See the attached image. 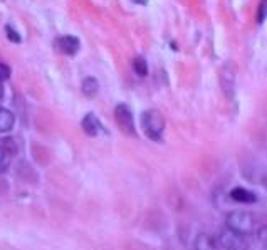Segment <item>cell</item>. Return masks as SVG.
<instances>
[{
  "label": "cell",
  "instance_id": "14",
  "mask_svg": "<svg viewBox=\"0 0 267 250\" xmlns=\"http://www.w3.org/2000/svg\"><path fill=\"white\" fill-rule=\"evenodd\" d=\"M15 141H17V139H14V138H7V139H4V141H2V143H4L2 146L9 151L10 156H14V155L19 151V145L15 143Z\"/></svg>",
  "mask_w": 267,
  "mask_h": 250
},
{
  "label": "cell",
  "instance_id": "1",
  "mask_svg": "<svg viewBox=\"0 0 267 250\" xmlns=\"http://www.w3.org/2000/svg\"><path fill=\"white\" fill-rule=\"evenodd\" d=\"M141 128L150 139L161 141L165 131V118L158 110H148L141 116Z\"/></svg>",
  "mask_w": 267,
  "mask_h": 250
},
{
  "label": "cell",
  "instance_id": "12",
  "mask_svg": "<svg viewBox=\"0 0 267 250\" xmlns=\"http://www.w3.org/2000/svg\"><path fill=\"white\" fill-rule=\"evenodd\" d=\"M133 70L136 73V76H140V78H145V76H148V64L143 57H136L133 61Z\"/></svg>",
  "mask_w": 267,
  "mask_h": 250
},
{
  "label": "cell",
  "instance_id": "13",
  "mask_svg": "<svg viewBox=\"0 0 267 250\" xmlns=\"http://www.w3.org/2000/svg\"><path fill=\"white\" fill-rule=\"evenodd\" d=\"M10 161H12V156H10L9 151L0 145V173H5L9 170Z\"/></svg>",
  "mask_w": 267,
  "mask_h": 250
},
{
  "label": "cell",
  "instance_id": "15",
  "mask_svg": "<svg viewBox=\"0 0 267 250\" xmlns=\"http://www.w3.org/2000/svg\"><path fill=\"white\" fill-rule=\"evenodd\" d=\"M5 34H7V37H9V39L12 41V42H20V41H22V39H20V34H19V32H15L10 25L5 27Z\"/></svg>",
  "mask_w": 267,
  "mask_h": 250
},
{
  "label": "cell",
  "instance_id": "6",
  "mask_svg": "<svg viewBox=\"0 0 267 250\" xmlns=\"http://www.w3.org/2000/svg\"><path fill=\"white\" fill-rule=\"evenodd\" d=\"M193 250H220L219 242L209 233H198L193 242Z\"/></svg>",
  "mask_w": 267,
  "mask_h": 250
},
{
  "label": "cell",
  "instance_id": "10",
  "mask_svg": "<svg viewBox=\"0 0 267 250\" xmlns=\"http://www.w3.org/2000/svg\"><path fill=\"white\" fill-rule=\"evenodd\" d=\"M220 79H222V86H223V91L227 92L228 97H232L230 96V92L233 91V86H236V76H233V70L225 66L222 69V73H220Z\"/></svg>",
  "mask_w": 267,
  "mask_h": 250
},
{
  "label": "cell",
  "instance_id": "16",
  "mask_svg": "<svg viewBox=\"0 0 267 250\" xmlns=\"http://www.w3.org/2000/svg\"><path fill=\"white\" fill-rule=\"evenodd\" d=\"M10 74H12V70H10V67L0 62V83H2V81H7V79L10 78Z\"/></svg>",
  "mask_w": 267,
  "mask_h": 250
},
{
  "label": "cell",
  "instance_id": "8",
  "mask_svg": "<svg viewBox=\"0 0 267 250\" xmlns=\"http://www.w3.org/2000/svg\"><path fill=\"white\" fill-rule=\"evenodd\" d=\"M230 198L233 200V202H239V203H254L257 202V197H255V193L249 192V190L245 188H233L230 192Z\"/></svg>",
  "mask_w": 267,
  "mask_h": 250
},
{
  "label": "cell",
  "instance_id": "7",
  "mask_svg": "<svg viewBox=\"0 0 267 250\" xmlns=\"http://www.w3.org/2000/svg\"><path fill=\"white\" fill-rule=\"evenodd\" d=\"M83 129H84V133L86 134H89V136H97V134H99L103 129V124H101V121L99 119H97L94 114L92 113H89V114H86L84 116V119H83Z\"/></svg>",
  "mask_w": 267,
  "mask_h": 250
},
{
  "label": "cell",
  "instance_id": "3",
  "mask_svg": "<svg viewBox=\"0 0 267 250\" xmlns=\"http://www.w3.org/2000/svg\"><path fill=\"white\" fill-rule=\"evenodd\" d=\"M217 242H219V247L223 250H249L250 247L247 237L241 235V233H237V232L228 230V228H225V230H222L219 233Z\"/></svg>",
  "mask_w": 267,
  "mask_h": 250
},
{
  "label": "cell",
  "instance_id": "5",
  "mask_svg": "<svg viewBox=\"0 0 267 250\" xmlns=\"http://www.w3.org/2000/svg\"><path fill=\"white\" fill-rule=\"evenodd\" d=\"M54 46L61 54H66V56H74V54H78L79 51V39L74 35H61L57 37L56 42H54Z\"/></svg>",
  "mask_w": 267,
  "mask_h": 250
},
{
  "label": "cell",
  "instance_id": "11",
  "mask_svg": "<svg viewBox=\"0 0 267 250\" xmlns=\"http://www.w3.org/2000/svg\"><path fill=\"white\" fill-rule=\"evenodd\" d=\"M99 91V83L94 78H86L83 81V92L88 97H94Z\"/></svg>",
  "mask_w": 267,
  "mask_h": 250
},
{
  "label": "cell",
  "instance_id": "17",
  "mask_svg": "<svg viewBox=\"0 0 267 250\" xmlns=\"http://www.w3.org/2000/svg\"><path fill=\"white\" fill-rule=\"evenodd\" d=\"M265 5H267V0H262L259 5V15H257L259 24H264V20H265Z\"/></svg>",
  "mask_w": 267,
  "mask_h": 250
},
{
  "label": "cell",
  "instance_id": "4",
  "mask_svg": "<svg viewBox=\"0 0 267 250\" xmlns=\"http://www.w3.org/2000/svg\"><path fill=\"white\" fill-rule=\"evenodd\" d=\"M114 118H116V123L119 129L124 133V134H129V136H135L136 134V128H135V118H133V113L129 110V106L126 104H118L114 108Z\"/></svg>",
  "mask_w": 267,
  "mask_h": 250
},
{
  "label": "cell",
  "instance_id": "18",
  "mask_svg": "<svg viewBox=\"0 0 267 250\" xmlns=\"http://www.w3.org/2000/svg\"><path fill=\"white\" fill-rule=\"evenodd\" d=\"M135 4H141V5H146L148 4V0H133Z\"/></svg>",
  "mask_w": 267,
  "mask_h": 250
},
{
  "label": "cell",
  "instance_id": "9",
  "mask_svg": "<svg viewBox=\"0 0 267 250\" xmlns=\"http://www.w3.org/2000/svg\"><path fill=\"white\" fill-rule=\"evenodd\" d=\"M14 124H15V116L9 110L0 106V133L12 131Z\"/></svg>",
  "mask_w": 267,
  "mask_h": 250
},
{
  "label": "cell",
  "instance_id": "19",
  "mask_svg": "<svg viewBox=\"0 0 267 250\" xmlns=\"http://www.w3.org/2000/svg\"><path fill=\"white\" fill-rule=\"evenodd\" d=\"M2 96H4V86L0 83V99H2Z\"/></svg>",
  "mask_w": 267,
  "mask_h": 250
},
{
  "label": "cell",
  "instance_id": "2",
  "mask_svg": "<svg viewBox=\"0 0 267 250\" xmlns=\"http://www.w3.org/2000/svg\"><path fill=\"white\" fill-rule=\"evenodd\" d=\"M227 228L232 232H237L241 235H252L255 230V219L252 213H247V211H230L227 215Z\"/></svg>",
  "mask_w": 267,
  "mask_h": 250
}]
</instances>
